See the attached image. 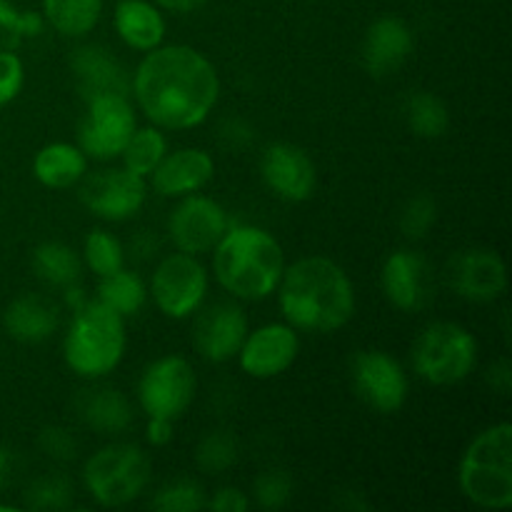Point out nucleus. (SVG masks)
Returning <instances> with one entry per match:
<instances>
[{
  "label": "nucleus",
  "mask_w": 512,
  "mask_h": 512,
  "mask_svg": "<svg viewBox=\"0 0 512 512\" xmlns=\"http://www.w3.org/2000/svg\"><path fill=\"white\" fill-rule=\"evenodd\" d=\"M165 153H168V140H165V135L158 128H135L120 158H123L125 170L140 175V178H150V173L158 168Z\"/></svg>",
  "instance_id": "30"
},
{
  "label": "nucleus",
  "mask_w": 512,
  "mask_h": 512,
  "mask_svg": "<svg viewBox=\"0 0 512 512\" xmlns=\"http://www.w3.org/2000/svg\"><path fill=\"white\" fill-rule=\"evenodd\" d=\"M45 20L65 38H83L98 25L103 0H43Z\"/></svg>",
  "instance_id": "26"
},
{
  "label": "nucleus",
  "mask_w": 512,
  "mask_h": 512,
  "mask_svg": "<svg viewBox=\"0 0 512 512\" xmlns=\"http://www.w3.org/2000/svg\"><path fill=\"white\" fill-rule=\"evenodd\" d=\"M70 503V485L65 478H40L25 490V508L63 510Z\"/></svg>",
  "instance_id": "35"
},
{
  "label": "nucleus",
  "mask_w": 512,
  "mask_h": 512,
  "mask_svg": "<svg viewBox=\"0 0 512 512\" xmlns=\"http://www.w3.org/2000/svg\"><path fill=\"white\" fill-rule=\"evenodd\" d=\"M33 270L43 283L68 288L80 278V258L65 243H43L33 250Z\"/></svg>",
  "instance_id": "28"
},
{
  "label": "nucleus",
  "mask_w": 512,
  "mask_h": 512,
  "mask_svg": "<svg viewBox=\"0 0 512 512\" xmlns=\"http://www.w3.org/2000/svg\"><path fill=\"white\" fill-rule=\"evenodd\" d=\"M133 93L145 118L165 130L198 128L220 98L213 63L190 45L148 50L133 78Z\"/></svg>",
  "instance_id": "1"
},
{
  "label": "nucleus",
  "mask_w": 512,
  "mask_h": 512,
  "mask_svg": "<svg viewBox=\"0 0 512 512\" xmlns=\"http://www.w3.org/2000/svg\"><path fill=\"white\" fill-rule=\"evenodd\" d=\"M83 480L93 500L103 508H120L143 495L150 483V458L130 443L108 445L90 455Z\"/></svg>",
  "instance_id": "6"
},
{
  "label": "nucleus",
  "mask_w": 512,
  "mask_h": 512,
  "mask_svg": "<svg viewBox=\"0 0 512 512\" xmlns=\"http://www.w3.org/2000/svg\"><path fill=\"white\" fill-rule=\"evenodd\" d=\"M260 175L278 198L303 203L315 190V165L305 150L290 143L270 145L260 160Z\"/></svg>",
  "instance_id": "16"
},
{
  "label": "nucleus",
  "mask_w": 512,
  "mask_h": 512,
  "mask_svg": "<svg viewBox=\"0 0 512 512\" xmlns=\"http://www.w3.org/2000/svg\"><path fill=\"white\" fill-rule=\"evenodd\" d=\"M353 385L360 400L378 413H398L408 400V375L393 355L363 350L353 360Z\"/></svg>",
  "instance_id": "12"
},
{
  "label": "nucleus",
  "mask_w": 512,
  "mask_h": 512,
  "mask_svg": "<svg viewBox=\"0 0 512 512\" xmlns=\"http://www.w3.org/2000/svg\"><path fill=\"white\" fill-rule=\"evenodd\" d=\"M135 133V113L128 95H95L88 98V113L80 123V150L93 160H113L123 153Z\"/></svg>",
  "instance_id": "8"
},
{
  "label": "nucleus",
  "mask_w": 512,
  "mask_h": 512,
  "mask_svg": "<svg viewBox=\"0 0 512 512\" xmlns=\"http://www.w3.org/2000/svg\"><path fill=\"white\" fill-rule=\"evenodd\" d=\"M40 448L53 460L75 458V438L65 428H45L40 433Z\"/></svg>",
  "instance_id": "39"
},
{
  "label": "nucleus",
  "mask_w": 512,
  "mask_h": 512,
  "mask_svg": "<svg viewBox=\"0 0 512 512\" xmlns=\"http://www.w3.org/2000/svg\"><path fill=\"white\" fill-rule=\"evenodd\" d=\"M478 363V340L458 323H433L413 345V368L433 385H455Z\"/></svg>",
  "instance_id": "7"
},
{
  "label": "nucleus",
  "mask_w": 512,
  "mask_h": 512,
  "mask_svg": "<svg viewBox=\"0 0 512 512\" xmlns=\"http://www.w3.org/2000/svg\"><path fill=\"white\" fill-rule=\"evenodd\" d=\"M298 350H300V340L293 325L288 323L263 325V328L245 335L238 353L240 368H243L250 378H258V380L275 378V375L285 373V370L295 363Z\"/></svg>",
  "instance_id": "14"
},
{
  "label": "nucleus",
  "mask_w": 512,
  "mask_h": 512,
  "mask_svg": "<svg viewBox=\"0 0 512 512\" xmlns=\"http://www.w3.org/2000/svg\"><path fill=\"white\" fill-rule=\"evenodd\" d=\"M208 295V273L195 255L173 253L155 268L153 300L160 313L173 320L198 313Z\"/></svg>",
  "instance_id": "10"
},
{
  "label": "nucleus",
  "mask_w": 512,
  "mask_h": 512,
  "mask_svg": "<svg viewBox=\"0 0 512 512\" xmlns=\"http://www.w3.org/2000/svg\"><path fill=\"white\" fill-rule=\"evenodd\" d=\"M98 300L123 318H133L148 300V290H145V283L138 273L120 268L100 278Z\"/></svg>",
  "instance_id": "27"
},
{
  "label": "nucleus",
  "mask_w": 512,
  "mask_h": 512,
  "mask_svg": "<svg viewBox=\"0 0 512 512\" xmlns=\"http://www.w3.org/2000/svg\"><path fill=\"white\" fill-rule=\"evenodd\" d=\"M8 470H10V450L0 448V488H3L5 480H8Z\"/></svg>",
  "instance_id": "44"
},
{
  "label": "nucleus",
  "mask_w": 512,
  "mask_h": 512,
  "mask_svg": "<svg viewBox=\"0 0 512 512\" xmlns=\"http://www.w3.org/2000/svg\"><path fill=\"white\" fill-rule=\"evenodd\" d=\"M3 325L18 343H43L58 328V310L40 295H20L5 308Z\"/></svg>",
  "instance_id": "22"
},
{
  "label": "nucleus",
  "mask_w": 512,
  "mask_h": 512,
  "mask_svg": "<svg viewBox=\"0 0 512 512\" xmlns=\"http://www.w3.org/2000/svg\"><path fill=\"white\" fill-rule=\"evenodd\" d=\"M150 505L160 512H198L208 505V500H205L203 488L198 483L175 480V483L160 488Z\"/></svg>",
  "instance_id": "34"
},
{
  "label": "nucleus",
  "mask_w": 512,
  "mask_h": 512,
  "mask_svg": "<svg viewBox=\"0 0 512 512\" xmlns=\"http://www.w3.org/2000/svg\"><path fill=\"white\" fill-rule=\"evenodd\" d=\"M125 353V318L103 305L88 300L75 310L73 323L63 340L65 365L80 378H103L113 373Z\"/></svg>",
  "instance_id": "4"
},
{
  "label": "nucleus",
  "mask_w": 512,
  "mask_h": 512,
  "mask_svg": "<svg viewBox=\"0 0 512 512\" xmlns=\"http://www.w3.org/2000/svg\"><path fill=\"white\" fill-rule=\"evenodd\" d=\"M280 310L285 323L308 333L345 328L355 313V293L348 273L330 258H303L283 270Z\"/></svg>",
  "instance_id": "2"
},
{
  "label": "nucleus",
  "mask_w": 512,
  "mask_h": 512,
  "mask_svg": "<svg viewBox=\"0 0 512 512\" xmlns=\"http://www.w3.org/2000/svg\"><path fill=\"white\" fill-rule=\"evenodd\" d=\"M145 178L130 173V170H100L90 175L80 188V200L93 215L103 220H128L143 208L145 203Z\"/></svg>",
  "instance_id": "13"
},
{
  "label": "nucleus",
  "mask_w": 512,
  "mask_h": 512,
  "mask_svg": "<svg viewBox=\"0 0 512 512\" xmlns=\"http://www.w3.org/2000/svg\"><path fill=\"white\" fill-rule=\"evenodd\" d=\"M160 8L173 10V13H193V10L203 8L208 0H155Z\"/></svg>",
  "instance_id": "43"
},
{
  "label": "nucleus",
  "mask_w": 512,
  "mask_h": 512,
  "mask_svg": "<svg viewBox=\"0 0 512 512\" xmlns=\"http://www.w3.org/2000/svg\"><path fill=\"white\" fill-rule=\"evenodd\" d=\"M213 173L215 163L205 150L183 148L165 153L150 178H153L155 193L163 198H185L203 190L213 180Z\"/></svg>",
  "instance_id": "18"
},
{
  "label": "nucleus",
  "mask_w": 512,
  "mask_h": 512,
  "mask_svg": "<svg viewBox=\"0 0 512 512\" xmlns=\"http://www.w3.org/2000/svg\"><path fill=\"white\" fill-rule=\"evenodd\" d=\"M403 113L405 120H408V128L418 138H440V135H445V130L450 125V113L443 100L433 93H425V90L408 95Z\"/></svg>",
  "instance_id": "29"
},
{
  "label": "nucleus",
  "mask_w": 512,
  "mask_h": 512,
  "mask_svg": "<svg viewBox=\"0 0 512 512\" xmlns=\"http://www.w3.org/2000/svg\"><path fill=\"white\" fill-rule=\"evenodd\" d=\"M450 285L470 303H493L508 288L505 263L495 250H460L450 260Z\"/></svg>",
  "instance_id": "15"
},
{
  "label": "nucleus",
  "mask_w": 512,
  "mask_h": 512,
  "mask_svg": "<svg viewBox=\"0 0 512 512\" xmlns=\"http://www.w3.org/2000/svg\"><path fill=\"white\" fill-rule=\"evenodd\" d=\"M228 228L230 218L223 205L195 193L185 195L168 220L170 240L180 253L188 255L210 253Z\"/></svg>",
  "instance_id": "11"
},
{
  "label": "nucleus",
  "mask_w": 512,
  "mask_h": 512,
  "mask_svg": "<svg viewBox=\"0 0 512 512\" xmlns=\"http://www.w3.org/2000/svg\"><path fill=\"white\" fill-rule=\"evenodd\" d=\"M293 495V480L283 473V470H268L255 480V498H258L260 508L278 510Z\"/></svg>",
  "instance_id": "36"
},
{
  "label": "nucleus",
  "mask_w": 512,
  "mask_h": 512,
  "mask_svg": "<svg viewBox=\"0 0 512 512\" xmlns=\"http://www.w3.org/2000/svg\"><path fill=\"white\" fill-rule=\"evenodd\" d=\"M73 73L85 100L95 95H128L130 80L123 65L100 45H83L73 55Z\"/></svg>",
  "instance_id": "21"
},
{
  "label": "nucleus",
  "mask_w": 512,
  "mask_h": 512,
  "mask_svg": "<svg viewBox=\"0 0 512 512\" xmlns=\"http://www.w3.org/2000/svg\"><path fill=\"white\" fill-rule=\"evenodd\" d=\"M88 170V155L70 143H50L38 150L33 160V175L40 185L53 190L80 183Z\"/></svg>",
  "instance_id": "24"
},
{
  "label": "nucleus",
  "mask_w": 512,
  "mask_h": 512,
  "mask_svg": "<svg viewBox=\"0 0 512 512\" xmlns=\"http://www.w3.org/2000/svg\"><path fill=\"white\" fill-rule=\"evenodd\" d=\"M460 490L470 503L488 510L512 505V425L485 428L460 460Z\"/></svg>",
  "instance_id": "5"
},
{
  "label": "nucleus",
  "mask_w": 512,
  "mask_h": 512,
  "mask_svg": "<svg viewBox=\"0 0 512 512\" xmlns=\"http://www.w3.org/2000/svg\"><path fill=\"white\" fill-rule=\"evenodd\" d=\"M83 255L88 268L93 270L98 278L115 273V270L123 268L125 263V253L120 240L113 238L110 233H105V230H93V233H88L83 245Z\"/></svg>",
  "instance_id": "33"
},
{
  "label": "nucleus",
  "mask_w": 512,
  "mask_h": 512,
  "mask_svg": "<svg viewBox=\"0 0 512 512\" xmlns=\"http://www.w3.org/2000/svg\"><path fill=\"white\" fill-rule=\"evenodd\" d=\"M235 460H238V440L225 430L208 433L195 450V463L208 475L225 473L228 468H233Z\"/></svg>",
  "instance_id": "32"
},
{
  "label": "nucleus",
  "mask_w": 512,
  "mask_h": 512,
  "mask_svg": "<svg viewBox=\"0 0 512 512\" xmlns=\"http://www.w3.org/2000/svg\"><path fill=\"white\" fill-rule=\"evenodd\" d=\"M248 505V498H245V493H240L238 488H223L208 500L205 508H210L213 512H245Z\"/></svg>",
  "instance_id": "40"
},
{
  "label": "nucleus",
  "mask_w": 512,
  "mask_h": 512,
  "mask_svg": "<svg viewBox=\"0 0 512 512\" xmlns=\"http://www.w3.org/2000/svg\"><path fill=\"white\" fill-rule=\"evenodd\" d=\"M173 420L165 418H150L148 428H145V438H148L150 445H168L173 440Z\"/></svg>",
  "instance_id": "41"
},
{
  "label": "nucleus",
  "mask_w": 512,
  "mask_h": 512,
  "mask_svg": "<svg viewBox=\"0 0 512 512\" xmlns=\"http://www.w3.org/2000/svg\"><path fill=\"white\" fill-rule=\"evenodd\" d=\"M380 280H383L385 298L395 308L418 310L430 300L428 263L423 255L410 253V250H398V253L388 255Z\"/></svg>",
  "instance_id": "20"
},
{
  "label": "nucleus",
  "mask_w": 512,
  "mask_h": 512,
  "mask_svg": "<svg viewBox=\"0 0 512 512\" xmlns=\"http://www.w3.org/2000/svg\"><path fill=\"white\" fill-rule=\"evenodd\" d=\"M435 225V203L428 195H418L408 203V208L403 210V218H400V228L408 238L420 240L428 235V230Z\"/></svg>",
  "instance_id": "37"
},
{
  "label": "nucleus",
  "mask_w": 512,
  "mask_h": 512,
  "mask_svg": "<svg viewBox=\"0 0 512 512\" xmlns=\"http://www.w3.org/2000/svg\"><path fill=\"white\" fill-rule=\"evenodd\" d=\"M115 30L125 45L148 53L163 43L165 20L148 0H120L115 8Z\"/></svg>",
  "instance_id": "23"
},
{
  "label": "nucleus",
  "mask_w": 512,
  "mask_h": 512,
  "mask_svg": "<svg viewBox=\"0 0 512 512\" xmlns=\"http://www.w3.org/2000/svg\"><path fill=\"white\" fill-rule=\"evenodd\" d=\"M245 335H248V315L233 303L213 305L195 323V345L210 363H225L235 358Z\"/></svg>",
  "instance_id": "17"
},
{
  "label": "nucleus",
  "mask_w": 512,
  "mask_h": 512,
  "mask_svg": "<svg viewBox=\"0 0 512 512\" xmlns=\"http://www.w3.org/2000/svg\"><path fill=\"white\" fill-rule=\"evenodd\" d=\"M25 83L23 60L15 55V50H0V108L13 103Z\"/></svg>",
  "instance_id": "38"
},
{
  "label": "nucleus",
  "mask_w": 512,
  "mask_h": 512,
  "mask_svg": "<svg viewBox=\"0 0 512 512\" xmlns=\"http://www.w3.org/2000/svg\"><path fill=\"white\" fill-rule=\"evenodd\" d=\"M213 250L215 278L233 298L263 300L278 290L285 255L268 230L230 225Z\"/></svg>",
  "instance_id": "3"
},
{
  "label": "nucleus",
  "mask_w": 512,
  "mask_h": 512,
  "mask_svg": "<svg viewBox=\"0 0 512 512\" xmlns=\"http://www.w3.org/2000/svg\"><path fill=\"white\" fill-rule=\"evenodd\" d=\"M43 33V15L18 10L10 0H0V50H15L25 38Z\"/></svg>",
  "instance_id": "31"
},
{
  "label": "nucleus",
  "mask_w": 512,
  "mask_h": 512,
  "mask_svg": "<svg viewBox=\"0 0 512 512\" xmlns=\"http://www.w3.org/2000/svg\"><path fill=\"white\" fill-rule=\"evenodd\" d=\"M80 415H83L85 425L103 435H115L128 430L133 423V410L125 400L123 393L113 388L88 390L80 403Z\"/></svg>",
  "instance_id": "25"
},
{
  "label": "nucleus",
  "mask_w": 512,
  "mask_h": 512,
  "mask_svg": "<svg viewBox=\"0 0 512 512\" xmlns=\"http://www.w3.org/2000/svg\"><path fill=\"white\" fill-rule=\"evenodd\" d=\"M195 398V373L178 355H165L145 368L138 383L140 408L148 418L178 420Z\"/></svg>",
  "instance_id": "9"
},
{
  "label": "nucleus",
  "mask_w": 512,
  "mask_h": 512,
  "mask_svg": "<svg viewBox=\"0 0 512 512\" xmlns=\"http://www.w3.org/2000/svg\"><path fill=\"white\" fill-rule=\"evenodd\" d=\"M488 383L493 385L498 393H508L512 388V370L508 365V360H500V363H495L493 368L488 370Z\"/></svg>",
  "instance_id": "42"
},
{
  "label": "nucleus",
  "mask_w": 512,
  "mask_h": 512,
  "mask_svg": "<svg viewBox=\"0 0 512 512\" xmlns=\"http://www.w3.org/2000/svg\"><path fill=\"white\" fill-rule=\"evenodd\" d=\"M413 33L408 23L393 15L375 20L363 40V65L375 78L395 73L413 53Z\"/></svg>",
  "instance_id": "19"
}]
</instances>
